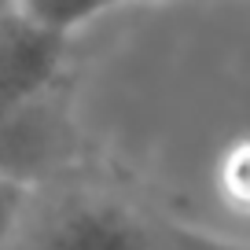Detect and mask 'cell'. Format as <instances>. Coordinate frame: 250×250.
I'll return each instance as SVG.
<instances>
[{
	"mask_svg": "<svg viewBox=\"0 0 250 250\" xmlns=\"http://www.w3.org/2000/svg\"><path fill=\"white\" fill-rule=\"evenodd\" d=\"M30 250H177V232L118 199L74 195L44 217Z\"/></svg>",
	"mask_w": 250,
	"mask_h": 250,
	"instance_id": "6da1fadb",
	"label": "cell"
},
{
	"mask_svg": "<svg viewBox=\"0 0 250 250\" xmlns=\"http://www.w3.org/2000/svg\"><path fill=\"white\" fill-rule=\"evenodd\" d=\"M66 37L22 11L0 15V114L41 100L62 70Z\"/></svg>",
	"mask_w": 250,
	"mask_h": 250,
	"instance_id": "7a4b0ae2",
	"label": "cell"
},
{
	"mask_svg": "<svg viewBox=\"0 0 250 250\" xmlns=\"http://www.w3.org/2000/svg\"><path fill=\"white\" fill-rule=\"evenodd\" d=\"M217 188L235 213H250V136L225 147L217 162Z\"/></svg>",
	"mask_w": 250,
	"mask_h": 250,
	"instance_id": "3957f363",
	"label": "cell"
},
{
	"mask_svg": "<svg viewBox=\"0 0 250 250\" xmlns=\"http://www.w3.org/2000/svg\"><path fill=\"white\" fill-rule=\"evenodd\" d=\"M15 11L37 19V22L52 26L59 33H70L74 26L88 22L103 11V0H19Z\"/></svg>",
	"mask_w": 250,
	"mask_h": 250,
	"instance_id": "277c9868",
	"label": "cell"
},
{
	"mask_svg": "<svg viewBox=\"0 0 250 250\" xmlns=\"http://www.w3.org/2000/svg\"><path fill=\"white\" fill-rule=\"evenodd\" d=\"M26 203H30V188H26L22 177L0 169V250L11 243V235L22 225Z\"/></svg>",
	"mask_w": 250,
	"mask_h": 250,
	"instance_id": "5b68a950",
	"label": "cell"
},
{
	"mask_svg": "<svg viewBox=\"0 0 250 250\" xmlns=\"http://www.w3.org/2000/svg\"><path fill=\"white\" fill-rule=\"evenodd\" d=\"M173 232H177V250H250V247L232 243V239H221V235L199 232V228H188V225H177V221H173Z\"/></svg>",
	"mask_w": 250,
	"mask_h": 250,
	"instance_id": "8992f818",
	"label": "cell"
},
{
	"mask_svg": "<svg viewBox=\"0 0 250 250\" xmlns=\"http://www.w3.org/2000/svg\"><path fill=\"white\" fill-rule=\"evenodd\" d=\"M19 0H0V15H8V11H15Z\"/></svg>",
	"mask_w": 250,
	"mask_h": 250,
	"instance_id": "52a82bcc",
	"label": "cell"
}]
</instances>
